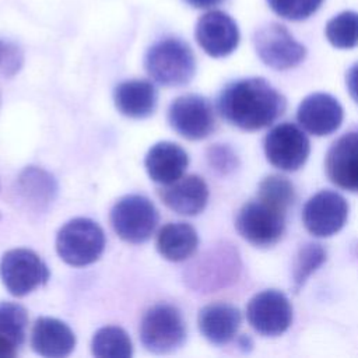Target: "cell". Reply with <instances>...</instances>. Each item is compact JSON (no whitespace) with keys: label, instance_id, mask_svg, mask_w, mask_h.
I'll use <instances>...</instances> for the list:
<instances>
[{"label":"cell","instance_id":"12","mask_svg":"<svg viewBox=\"0 0 358 358\" xmlns=\"http://www.w3.org/2000/svg\"><path fill=\"white\" fill-rule=\"evenodd\" d=\"M348 217V203L337 192L320 190L305 204L302 220L305 228L315 236L327 238L337 234Z\"/></svg>","mask_w":358,"mask_h":358},{"label":"cell","instance_id":"18","mask_svg":"<svg viewBox=\"0 0 358 358\" xmlns=\"http://www.w3.org/2000/svg\"><path fill=\"white\" fill-rule=\"evenodd\" d=\"M187 164V152L180 145L171 141L154 144L144 159L145 171L151 180L164 186L182 178Z\"/></svg>","mask_w":358,"mask_h":358},{"label":"cell","instance_id":"16","mask_svg":"<svg viewBox=\"0 0 358 358\" xmlns=\"http://www.w3.org/2000/svg\"><path fill=\"white\" fill-rule=\"evenodd\" d=\"M326 172L336 186L358 193V130L333 143L326 155Z\"/></svg>","mask_w":358,"mask_h":358},{"label":"cell","instance_id":"28","mask_svg":"<svg viewBox=\"0 0 358 358\" xmlns=\"http://www.w3.org/2000/svg\"><path fill=\"white\" fill-rule=\"evenodd\" d=\"M257 196L288 210L294 204L295 190L287 178L280 175H270L259 183Z\"/></svg>","mask_w":358,"mask_h":358},{"label":"cell","instance_id":"27","mask_svg":"<svg viewBox=\"0 0 358 358\" xmlns=\"http://www.w3.org/2000/svg\"><path fill=\"white\" fill-rule=\"evenodd\" d=\"M326 260L324 249L317 243H306L303 245L294 260V270H292V280L295 291L305 284L308 277L316 271L317 267Z\"/></svg>","mask_w":358,"mask_h":358},{"label":"cell","instance_id":"21","mask_svg":"<svg viewBox=\"0 0 358 358\" xmlns=\"http://www.w3.org/2000/svg\"><path fill=\"white\" fill-rule=\"evenodd\" d=\"M241 312L231 303L217 302L200 309L197 323L201 334L213 344L229 343L241 326Z\"/></svg>","mask_w":358,"mask_h":358},{"label":"cell","instance_id":"9","mask_svg":"<svg viewBox=\"0 0 358 358\" xmlns=\"http://www.w3.org/2000/svg\"><path fill=\"white\" fill-rule=\"evenodd\" d=\"M253 43L260 60L274 70H288L303 62L306 48L289 31L271 22L255 32Z\"/></svg>","mask_w":358,"mask_h":358},{"label":"cell","instance_id":"17","mask_svg":"<svg viewBox=\"0 0 358 358\" xmlns=\"http://www.w3.org/2000/svg\"><path fill=\"white\" fill-rule=\"evenodd\" d=\"M161 199L166 207L182 215H197L208 201V187L197 175L182 176L161 189Z\"/></svg>","mask_w":358,"mask_h":358},{"label":"cell","instance_id":"23","mask_svg":"<svg viewBox=\"0 0 358 358\" xmlns=\"http://www.w3.org/2000/svg\"><path fill=\"white\" fill-rule=\"evenodd\" d=\"M199 245L196 229L186 222H169L161 228L157 236V249L162 257L171 262H182L190 257Z\"/></svg>","mask_w":358,"mask_h":358},{"label":"cell","instance_id":"32","mask_svg":"<svg viewBox=\"0 0 358 358\" xmlns=\"http://www.w3.org/2000/svg\"><path fill=\"white\" fill-rule=\"evenodd\" d=\"M345 84L351 98L358 103V62L348 69L345 74Z\"/></svg>","mask_w":358,"mask_h":358},{"label":"cell","instance_id":"19","mask_svg":"<svg viewBox=\"0 0 358 358\" xmlns=\"http://www.w3.org/2000/svg\"><path fill=\"white\" fill-rule=\"evenodd\" d=\"M31 344L36 354L49 358H62L71 354L76 347L73 330L55 317H39L31 336Z\"/></svg>","mask_w":358,"mask_h":358},{"label":"cell","instance_id":"8","mask_svg":"<svg viewBox=\"0 0 358 358\" xmlns=\"http://www.w3.org/2000/svg\"><path fill=\"white\" fill-rule=\"evenodd\" d=\"M0 278L11 295L24 296L48 281L49 270L34 250L17 248L3 255Z\"/></svg>","mask_w":358,"mask_h":358},{"label":"cell","instance_id":"1","mask_svg":"<svg viewBox=\"0 0 358 358\" xmlns=\"http://www.w3.org/2000/svg\"><path fill=\"white\" fill-rule=\"evenodd\" d=\"M285 106V98L262 77L232 81L218 98L221 116L248 131L270 126L284 113Z\"/></svg>","mask_w":358,"mask_h":358},{"label":"cell","instance_id":"34","mask_svg":"<svg viewBox=\"0 0 358 358\" xmlns=\"http://www.w3.org/2000/svg\"><path fill=\"white\" fill-rule=\"evenodd\" d=\"M185 1L196 8H210L222 3L224 0H185Z\"/></svg>","mask_w":358,"mask_h":358},{"label":"cell","instance_id":"20","mask_svg":"<svg viewBox=\"0 0 358 358\" xmlns=\"http://www.w3.org/2000/svg\"><path fill=\"white\" fill-rule=\"evenodd\" d=\"M56 193V179L42 168L27 166L17 178V194L22 204L34 213L46 211Z\"/></svg>","mask_w":358,"mask_h":358},{"label":"cell","instance_id":"26","mask_svg":"<svg viewBox=\"0 0 358 358\" xmlns=\"http://www.w3.org/2000/svg\"><path fill=\"white\" fill-rule=\"evenodd\" d=\"M28 313L24 306L15 302H0V338L15 347L25 340Z\"/></svg>","mask_w":358,"mask_h":358},{"label":"cell","instance_id":"2","mask_svg":"<svg viewBox=\"0 0 358 358\" xmlns=\"http://www.w3.org/2000/svg\"><path fill=\"white\" fill-rule=\"evenodd\" d=\"M150 77L166 87L187 84L196 73V59L190 46L178 38H165L154 43L145 55Z\"/></svg>","mask_w":358,"mask_h":358},{"label":"cell","instance_id":"22","mask_svg":"<svg viewBox=\"0 0 358 358\" xmlns=\"http://www.w3.org/2000/svg\"><path fill=\"white\" fill-rule=\"evenodd\" d=\"M113 101L122 115L131 119H143L155 110L157 91L150 81L129 80L115 88Z\"/></svg>","mask_w":358,"mask_h":358},{"label":"cell","instance_id":"13","mask_svg":"<svg viewBox=\"0 0 358 358\" xmlns=\"http://www.w3.org/2000/svg\"><path fill=\"white\" fill-rule=\"evenodd\" d=\"M168 119L172 129L187 140L206 138L215 126L210 102L194 94L176 98L169 106Z\"/></svg>","mask_w":358,"mask_h":358},{"label":"cell","instance_id":"29","mask_svg":"<svg viewBox=\"0 0 358 358\" xmlns=\"http://www.w3.org/2000/svg\"><path fill=\"white\" fill-rule=\"evenodd\" d=\"M323 0H267L270 8L281 18L302 21L315 14Z\"/></svg>","mask_w":358,"mask_h":358},{"label":"cell","instance_id":"11","mask_svg":"<svg viewBox=\"0 0 358 358\" xmlns=\"http://www.w3.org/2000/svg\"><path fill=\"white\" fill-rule=\"evenodd\" d=\"M249 324L262 336H280L292 322V306L288 298L277 289H264L248 303Z\"/></svg>","mask_w":358,"mask_h":358},{"label":"cell","instance_id":"5","mask_svg":"<svg viewBox=\"0 0 358 358\" xmlns=\"http://www.w3.org/2000/svg\"><path fill=\"white\" fill-rule=\"evenodd\" d=\"M105 249L102 228L90 218H74L57 232L56 250L63 262L81 267L96 262Z\"/></svg>","mask_w":358,"mask_h":358},{"label":"cell","instance_id":"7","mask_svg":"<svg viewBox=\"0 0 358 358\" xmlns=\"http://www.w3.org/2000/svg\"><path fill=\"white\" fill-rule=\"evenodd\" d=\"M110 224L120 239L143 243L151 238L158 224V211L147 197L127 194L112 207Z\"/></svg>","mask_w":358,"mask_h":358},{"label":"cell","instance_id":"10","mask_svg":"<svg viewBox=\"0 0 358 358\" xmlns=\"http://www.w3.org/2000/svg\"><path fill=\"white\" fill-rule=\"evenodd\" d=\"M264 152L273 166L292 172L306 162L310 143L296 124L284 122L274 126L264 137Z\"/></svg>","mask_w":358,"mask_h":358},{"label":"cell","instance_id":"24","mask_svg":"<svg viewBox=\"0 0 358 358\" xmlns=\"http://www.w3.org/2000/svg\"><path fill=\"white\" fill-rule=\"evenodd\" d=\"M91 351L95 357L129 358L133 355V344L122 327L105 326L94 334Z\"/></svg>","mask_w":358,"mask_h":358},{"label":"cell","instance_id":"4","mask_svg":"<svg viewBox=\"0 0 358 358\" xmlns=\"http://www.w3.org/2000/svg\"><path fill=\"white\" fill-rule=\"evenodd\" d=\"M239 271V256L232 245L218 243L200 255L185 273L187 285L199 292H213L231 284Z\"/></svg>","mask_w":358,"mask_h":358},{"label":"cell","instance_id":"3","mask_svg":"<svg viewBox=\"0 0 358 358\" xmlns=\"http://www.w3.org/2000/svg\"><path fill=\"white\" fill-rule=\"evenodd\" d=\"M285 214L287 208L257 196L239 210L235 227L249 243L267 248L281 239L285 229Z\"/></svg>","mask_w":358,"mask_h":358},{"label":"cell","instance_id":"6","mask_svg":"<svg viewBox=\"0 0 358 358\" xmlns=\"http://www.w3.org/2000/svg\"><path fill=\"white\" fill-rule=\"evenodd\" d=\"M186 338V326L180 312L169 303L150 308L140 323L143 345L155 354H166L179 348Z\"/></svg>","mask_w":358,"mask_h":358},{"label":"cell","instance_id":"30","mask_svg":"<svg viewBox=\"0 0 358 358\" xmlns=\"http://www.w3.org/2000/svg\"><path fill=\"white\" fill-rule=\"evenodd\" d=\"M24 64V53L15 43L0 38V74L13 77Z\"/></svg>","mask_w":358,"mask_h":358},{"label":"cell","instance_id":"15","mask_svg":"<svg viewBox=\"0 0 358 358\" xmlns=\"http://www.w3.org/2000/svg\"><path fill=\"white\" fill-rule=\"evenodd\" d=\"M344 112L340 102L324 92H315L302 99L296 110L299 124L313 136L334 133L343 122Z\"/></svg>","mask_w":358,"mask_h":358},{"label":"cell","instance_id":"33","mask_svg":"<svg viewBox=\"0 0 358 358\" xmlns=\"http://www.w3.org/2000/svg\"><path fill=\"white\" fill-rule=\"evenodd\" d=\"M17 348L14 344L0 338V358H13L17 355Z\"/></svg>","mask_w":358,"mask_h":358},{"label":"cell","instance_id":"25","mask_svg":"<svg viewBox=\"0 0 358 358\" xmlns=\"http://www.w3.org/2000/svg\"><path fill=\"white\" fill-rule=\"evenodd\" d=\"M326 38L337 49L358 46V13L343 11L326 24Z\"/></svg>","mask_w":358,"mask_h":358},{"label":"cell","instance_id":"14","mask_svg":"<svg viewBox=\"0 0 358 358\" xmlns=\"http://www.w3.org/2000/svg\"><path fill=\"white\" fill-rule=\"evenodd\" d=\"M200 48L211 57H225L239 45V28L234 18L224 11L211 10L203 14L194 29Z\"/></svg>","mask_w":358,"mask_h":358},{"label":"cell","instance_id":"31","mask_svg":"<svg viewBox=\"0 0 358 358\" xmlns=\"http://www.w3.org/2000/svg\"><path fill=\"white\" fill-rule=\"evenodd\" d=\"M207 159L211 168L220 173H229L238 165V158L232 148L225 144H215L208 148Z\"/></svg>","mask_w":358,"mask_h":358}]
</instances>
